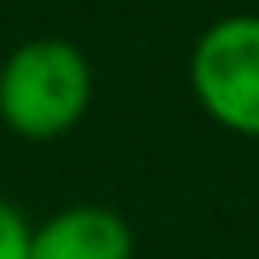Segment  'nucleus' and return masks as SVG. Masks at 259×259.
<instances>
[{
	"label": "nucleus",
	"instance_id": "nucleus-4",
	"mask_svg": "<svg viewBox=\"0 0 259 259\" xmlns=\"http://www.w3.org/2000/svg\"><path fill=\"white\" fill-rule=\"evenodd\" d=\"M0 259H30V225L5 199H0Z\"/></svg>",
	"mask_w": 259,
	"mask_h": 259
},
{
	"label": "nucleus",
	"instance_id": "nucleus-1",
	"mask_svg": "<svg viewBox=\"0 0 259 259\" xmlns=\"http://www.w3.org/2000/svg\"><path fill=\"white\" fill-rule=\"evenodd\" d=\"M91 61L69 39H30L0 65V121L30 143L61 139L91 108Z\"/></svg>",
	"mask_w": 259,
	"mask_h": 259
},
{
	"label": "nucleus",
	"instance_id": "nucleus-2",
	"mask_svg": "<svg viewBox=\"0 0 259 259\" xmlns=\"http://www.w3.org/2000/svg\"><path fill=\"white\" fill-rule=\"evenodd\" d=\"M190 87L216 125L259 139V13L221 18L199 35Z\"/></svg>",
	"mask_w": 259,
	"mask_h": 259
},
{
	"label": "nucleus",
	"instance_id": "nucleus-3",
	"mask_svg": "<svg viewBox=\"0 0 259 259\" xmlns=\"http://www.w3.org/2000/svg\"><path fill=\"white\" fill-rule=\"evenodd\" d=\"M30 259H134V233L108 207L74 203L30 229Z\"/></svg>",
	"mask_w": 259,
	"mask_h": 259
}]
</instances>
